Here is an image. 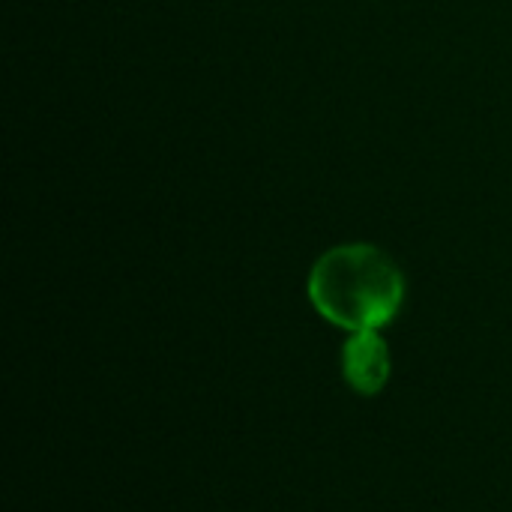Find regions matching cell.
I'll return each instance as SVG.
<instances>
[{
  "mask_svg": "<svg viewBox=\"0 0 512 512\" xmlns=\"http://www.w3.org/2000/svg\"><path fill=\"white\" fill-rule=\"evenodd\" d=\"M309 300L321 318L342 330H381L405 303V276L384 249L348 243L315 261Z\"/></svg>",
  "mask_w": 512,
  "mask_h": 512,
  "instance_id": "obj_1",
  "label": "cell"
},
{
  "mask_svg": "<svg viewBox=\"0 0 512 512\" xmlns=\"http://www.w3.org/2000/svg\"><path fill=\"white\" fill-rule=\"evenodd\" d=\"M342 372L351 390L360 396H375L384 390L390 378V348L378 336V330H360L345 342Z\"/></svg>",
  "mask_w": 512,
  "mask_h": 512,
  "instance_id": "obj_2",
  "label": "cell"
}]
</instances>
